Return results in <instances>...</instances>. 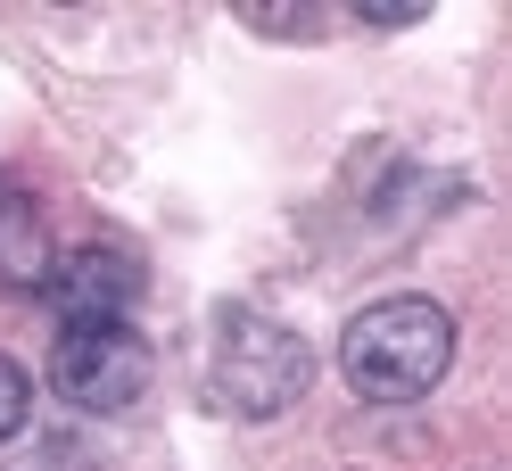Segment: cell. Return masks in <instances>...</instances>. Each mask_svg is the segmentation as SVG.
I'll return each instance as SVG.
<instances>
[{
	"label": "cell",
	"instance_id": "2",
	"mask_svg": "<svg viewBox=\"0 0 512 471\" xmlns=\"http://www.w3.org/2000/svg\"><path fill=\"white\" fill-rule=\"evenodd\" d=\"M306 381H314V348L290 323H273V314H256V306H223L215 314V331H207V397L223 414H248V422L290 414L306 397Z\"/></svg>",
	"mask_w": 512,
	"mask_h": 471
},
{
	"label": "cell",
	"instance_id": "8",
	"mask_svg": "<svg viewBox=\"0 0 512 471\" xmlns=\"http://www.w3.org/2000/svg\"><path fill=\"white\" fill-rule=\"evenodd\" d=\"M356 25L364 34H405V25H422V9H380L372 0V9H356Z\"/></svg>",
	"mask_w": 512,
	"mask_h": 471
},
{
	"label": "cell",
	"instance_id": "5",
	"mask_svg": "<svg viewBox=\"0 0 512 471\" xmlns=\"http://www.w3.org/2000/svg\"><path fill=\"white\" fill-rule=\"evenodd\" d=\"M50 265V240H42V207L17 174H0V281L9 290H34Z\"/></svg>",
	"mask_w": 512,
	"mask_h": 471
},
{
	"label": "cell",
	"instance_id": "4",
	"mask_svg": "<svg viewBox=\"0 0 512 471\" xmlns=\"http://www.w3.org/2000/svg\"><path fill=\"white\" fill-rule=\"evenodd\" d=\"M34 290H42V306L58 323H124V306L141 298V257H124L108 240H83V248L42 265Z\"/></svg>",
	"mask_w": 512,
	"mask_h": 471
},
{
	"label": "cell",
	"instance_id": "6",
	"mask_svg": "<svg viewBox=\"0 0 512 471\" xmlns=\"http://www.w3.org/2000/svg\"><path fill=\"white\" fill-rule=\"evenodd\" d=\"M25 414H34V381H25L17 356H0V447L25 430Z\"/></svg>",
	"mask_w": 512,
	"mask_h": 471
},
{
	"label": "cell",
	"instance_id": "1",
	"mask_svg": "<svg viewBox=\"0 0 512 471\" xmlns=\"http://www.w3.org/2000/svg\"><path fill=\"white\" fill-rule=\"evenodd\" d=\"M446 364H455V314L438 298H413V290L364 306L356 323H347V339H339V372H347V389L364 405L430 397L446 381Z\"/></svg>",
	"mask_w": 512,
	"mask_h": 471
},
{
	"label": "cell",
	"instance_id": "3",
	"mask_svg": "<svg viewBox=\"0 0 512 471\" xmlns=\"http://www.w3.org/2000/svg\"><path fill=\"white\" fill-rule=\"evenodd\" d=\"M50 389L67 405H83V414H124L149 389V339L133 323H58Z\"/></svg>",
	"mask_w": 512,
	"mask_h": 471
},
{
	"label": "cell",
	"instance_id": "7",
	"mask_svg": "<svg viewBox=\"0 0 512 471\" xmlns=\"http://www.w3.org/2000/svg\"><path fill=\"white\" fill-rule=\"evenodd\" d=\"M248 34H281V42H314L323 34V9H240Z\"/></svg>",
	"mask_w": 512,
	"mask_h": 471
}]
</instances>
